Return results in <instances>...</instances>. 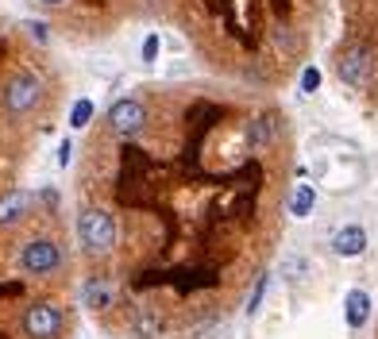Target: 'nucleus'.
<instances>
[{
	"label": "nucleus",
	"instance_id": "nucleus-4",
	"mask_svg": "<svg viewBox=\"0 0 378 339\" xmlns=\"http://www.w3.org/2000/svg\"><path fill=\"white\" fill-rule=\"evenodd\" d=\"M363 247H367V232H363L359 223H347V228H340V232L332 235V251H336L340 258L363 255Z\"/></svg>",
	"mask_w": 378,
	"mask_h": 339
},
{
	"label": "nucleus",
	"instance_id": "nucleus-9",
	"mask_svg": "<svg viewBox=\"0 0 378 339\" xmlns=\"http://www.w3.org/2000/svg\"><path fill=\"white\" fill-rule=\"evenodd\" d=\"M159 47H162V42H159V31H151V35H147V42H143V58H147V62H155Z\"/></svg>",
	"mask_w": 378,
	"mask_h": 339
},
{
	"label": "nucleus",
	"instance_id": "nucleus-5",
	"mask_svg": "<svg viewBox=\"0 0 378 339\" xmlns=\"http://www.w3.org/2000/svg\"><path fill=\"white\" fill-rule=\"evenodd\" d=\"M367 316H370V297L363 290H352L347 293V324H352V328H363Z\"/></svg>",
	"mask_w": 378,
	"mask_h": 339
},
{
	"label": "nucleus",
	"instance_id": "nucleus-6",
	"mask_svg": "<svg viewBox=\"0 0 378 339\" xmlns=\"http://www.w3.org/2000/svg\"><path fill=\"white\" fill-rule=\"evenodd\" d=\"M309 208H313V185H294V193H290V212L309 216Z\"/></svg>",
	"mask_w": 378,
	"mask_h": 339
},
{
	"label": "nucleus",
	"instance_id": "nucleus-1",
	"mask_svg": "<svg viewBox=\"0 0 378 339\" xmlns=\"http://www.w3.org/2000/svg\"><path fill=\"white\" fill-rule=\"evenodd\" d=\"M282 174L286 116L244 89L182 81L112 100L77 162V205L112 220L81 305L120 339H201L262 278Z\"/></svg>",
	"mask_w": 378,
	"mask_h": 339
},
{
	"label": "nucleus",
	"instance_id": "nucleus-7",
	"mask_svg": "<svg viewBox=\"0 0 378 339\" xmlns=\"http://www.w3.org/2000/svg\"><path fill=\"white\" fill-rule=\"evenodd\" d=\"M89 116H93V100H77L74 112H70V124L74 127H89Z\"/></svg>",
	"mask_w": 378,
	"mask_h": 339
},
{
	"label": "nucleus",
	"instance_id": "nucleus-8",
	"mask_svg": "<svg viewBox=\"0 0 378 339\" xmlns=\"http://www.w3.org/2000/svg\"><path fill=\"white\" fill-rule=\"evenodd\" d=\"M317 85H320V70H317V66H305V70H301V89L313 93Z\"/></svg>",
	"mask_w": 378,
	"mask_h": 339
},
{
	"label": "nucleus",
	"instance_id": "nucleus-2",
	"mask_svg": "<svg viewBox=\"0 0 378 339\" xmlns=\"http://www.w3.org/2000/svg\"><path fill=\"white\" fill-rule=\"evenodd\" d=\"M31 54L24 35L0 16V339H27V313L70 305L77 251H70L58 185L39 178V150L54 127V108L16 112L8 77Z\"/></svg>",
	"mask_w": 378,
	"mask_h": 339
},
{
	"label": "nucleus",
	"instance_id": "nucleus-3",
	"mask_svg": "<svg viewBox=\"0 0 378 339\" xmlns=\"http://www.w3.org/2000/svg\"><path fill=\"white\" fill-rule=\"evenodd\" d=\"M54 19L77 39H104L124 24H170L205 66L244 89L297 66V0H66Z\"/></svg>",
	"mask_w": 378,
	"mask_h": 339
}]
</instances>
